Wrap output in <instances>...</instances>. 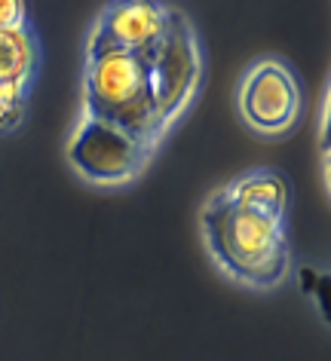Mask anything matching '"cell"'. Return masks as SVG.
Returning a JSON list of instances; mask_svg holds the SVG:
<instances>
[{
  "label": "cell",
  "mask_w": 331,
  "mask_h": 361,
  "mask_svg": "<svg viewBox=\"0 0 331 361\" xmlns=\"http://www.w3.org/2000/svg\"><path fill=\"white\" fill-rule=\"evenodd\" d=\"M203 233L212 260L252 288H276L289 273V239L285 221L255 214L215 193L203 205Z\"/></svg>",
  "instance_id": "obj_1"
},
{
  "label": "cell",
  "mask_w": 331,
  "mask_h": 361,
  "mask_svg": "<svg viewBox=\"0 0 331 361\" xmlns=\"http://www.w3.org/2000/svg\"><path fill=\"white\" fill-rule=\"evenodd\" d=\"M86 116L111 123L154 150L163 138L157 120L154 89H150L148 61L138 56H98L86 59L83 77Z\"/></svg>",
  "instance_id": "obj_2"
},
{
  "label": "cell",
  "mask_w": 331,
  "mask_h": 361,
  "mask_svg": "<svg viewBox=\"0 0 331 361\" xmlns=\"http://www.w3.org/2000/svg\"><path fill=\"white\" fill-rule=\"evenodd\" d=\"M150 89H154V104H157V120L169 129V123L191 104V98L200 86L203 74V59H200V43H196L193 25L184 13L172 10L163 37L154 47V52L145 59Z\"/></svg>",
  "instance_id": "obj_3"
},
{
  "label": "cell",
  "mask_w": 331,
  "mask_h": 361,
  "mask_svg": "<svg viewBox=\"0 0 331 361\" xmlns=\"http://www.w3.org/2000/svg\"><path fill=\"white\" fill-rule=\"evenodd\" d=\"M150 147L136 141L123 129L92 116H83L68 144V159L80 175L102 187H120L145 169Z\"/></svg>",
  "instance_id": "obj_4"
},
{
  "label": "cell",
  "mask_w": 331,
  "mask_h": 361,
  "mask_svg": "<svg viewBox=\"0 0 331 361\" xmlns=\"http://www.w3.org/2000/svg\"><path fill=\"white\" fill-rule=\"evenodd\" d=\"M239 114L261 135L289 132L301 116V86L279 59H261L239 86Z\"/></svg>",
  "instance_id": "obj_5"
},
{
  "label": "cell",
  "mask_w": 331,
  "mask_h": 361,
  "mask_svg": "<svg viewBox=\"0 0 331 361\" xmlns=\"http://www.w3.org/2000/svg\"><path fill=\"white\" fill-rule=\"evenodd\" d=\"M172 6L154 0H123L104 6L98 16L86 59L98 56H138L148 59L163 37Z\"/></svg>",
  "instance_id": "obj_6"
},
{
  "label": "cell",
  "mask_w": 331,
  "mask_h": 361,
  "mask_svg": "<svg viewBox=\"0 0 331 361\" xmlns=\"http://www.w3.org/2000/svg\"><path fill=\"white\" fill-rule=\"evenodd\" d=\"M230 202L243 205V209L264 214L273 221H285V209H289V180L276 169H252L246 175L221 190Z\"/></svg>",
  "instance_id": "obj_7"
},
{
  "label": "cell",
  "mask_w": 331,
  "mask_h": 361,
  "mask_svg": "<svg viewBox=\"0 0 331 361\" xmlns=\"http://www.w3.org/2000/svg\"><path fill=\"white\" fill-rule=\"evenodd\" d=\"M37 65V47L25 28L0 31V86H28Z\"/></svg>",
  "instance_id": "obj_8"
},
{
  "label": "cell",
  "mask_w": 331,
  "mask_h": 361,
  "mask_svg": "<svg viewBox=\"0 0 331 361\" xmlns=\"http://www.w3.org/2000/svg\"><path fill=\"white\" fill-rule=\"evenodd\" d=\"M28 86H0V132H10L25 120Z\"/></svg>",
  "instance_id": "obj_9"
},
{
  "label": "cell",
  "mask_w": 331,
  "mask_h": 361,
  "mask_svg": "<svg viewBox=\"0 0 331 361\" xmlns=\"http://www.w3.org/2000/svg\"><path fill=\"white\" fill-rule=\"evenodd\" d=\"M28 25V6L22 0H0V31H13Z\"/></svg>",
  "instance_id": "obj_10"
}]
</instances>
